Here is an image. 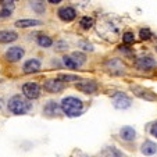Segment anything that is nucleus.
Returning a JSON list of instances; mask_svg holds the SVG:
<instances>
[{"mask_svg":"<svg viewBox=\"0 0 157 157\" xmlns=\"http://www.w3.org/2000/svg\"><path fill=\"white\" fill-rule=\"evenodd\" d=\"M96 32L101 39L107 42H116L118 38H121L122 32V22L116 15H103L95 25Z\"/></svg>","mask_w":157,"mask_h":157,"instance_id":"nucleus-1","label":"nucleus"},{"mask_svg":"<svg viewBox=\"0 0 157 157\" xmlns=\"http://www.w3.org/2000/svg\"><path fill=\"white\" fill-rule=\"evenodd\" d=\"M60 109L64 116L75 118L85 113V103L77 96H65L60 101Z\"/></svg>","mask_w":157,"mask_h":157,"instance_id":"nucleus-2","label":"nucleus"},{"mask_svg":"<svg viewBox=\"0 0 157 157\" xmlns=\"http://www.w3.org/2000/svg\"><path fill=\"white\" fill-rule=\"evenodd\" d=\"M7 109L14 116H25L32 110V103L22 95H14L7 101Z\"/></svg>","mask_w":157,"mask_h":157,"instance_id":"nucleus-3","label":"nucleus"},{"mask_svg":"<svg viewBox=\"0 0 157 157\" xmlns=\"http://www.w3.org/2000/svg\"><path fill=\"white\" fill-rule=\"evenodd\" d=\"M86 63V54L83 52H72L70 54H64L61 57V64L67 70H79L83 64Z\"/></svg>","mask_w":157,"mask_h":157,"instance_id":"nucleus-4","label":"nucleus"},{"mask_svg":"<svg viewBox=\"0 0 157 157\" xmlns=\"http://www.w3.org/2000/svg\"><path fill=\"white\" fill-rule=\"evenodd\" d=\"M133 65H135V68H136L138 71L150 72L157 67V61L153 56L145 53V54H140V56H138L136 59H135Z\"/></svg>","mask_w":157,"mask_h":157,"instance_id":"nucleus-5","label":"nucleus"},{"mask_svg":"<svg viewBox=\"0 0 157 157\" xmlns=\"http://www.w3.org/2000/svg\"><path fill=\"white\" fill-rule=\"evenodd\" d=\"M104 70L113 77H122L127 72V67L122 63V60L118 59V57H113V59L107 60L104 63Z\"/></svg>","mask_w":157,"mask_h":157,"instance_id":"nucleus-6","label":"nucleus"},{"mask_svg":"<svg viewBox=\"0 0 157 157\" xmlns=\"http://www.w3.org/2000/svg\"><path fill=\"white\" fill-rule=\"evenodd\" d=\"M56 15L61 22L70 24V22H72V21H75L78 18V11L72 4H63V6H60L57 9Z\"/></svg>","mask_w":157,"mask_h":157,"instance_id":"nucleus-7","label":"nucleus"},{"mask_svg":"<svg viewBox=\"0 0 157 157\" xmlns=\"http://www.w3.org/2000/svg\"><path fill=\"white\" fill-rule=\"evenodd\" d=\"M21 89H22L24 98H27L28 100H36V99H39L42 95V86L39 85L38 82H33V81L25 82Z\"/></svg>","mask_w":157,"mask_h":157,"instance_id":"nucleus-8","label":"nucleus"},{"mask_svg":"<svg viewBox=\"0 0 157 157\" xmlns=\"http://www.w3.org/2000/svg\"><path fill=\"white\" fill-rule=\"evenodd\" d=\"M111 101L113 106L117 110H127L132 106V99L127 95L125 92H116L111 96Z\"/></svg>","mask_w":157,"mask_h":157,"instance_id":"nucleus-9","label":"nucleus"},{"mask_svg":"<svg viewBox=\"0 0 157 157\" xmlns=\"http://www.w3.org/2000/svg\"><path fill=\"white\" fill-rule=\"evenodd\" d=\"M24 56H25V49L22 46H18V44H14V46L9 48L4 52V59L9 63H18L24 59Z\"/></svg>","mask_w":157,"mask_h":157,"instance_id":"nucleus-10","label":"nucleus"},{"mask_svg":"<svg viewBox=\"0 0 157 157\" xmlns=\"http://www.w3.org/2000/svg\"><path fill=\"white\" fill-rule=\"evenodd\" d=\"M75 88L85 95H93L99 90V85L93 79H79L75 83Z\"/></svg>","mask_w":157,"mask_h":157,"instance_id":"nucleus-11","label":"nucleus"},{"mask_svg":"<svg viewBox=\"0 0 157 157\" xmlns=\"http://www.w3.org/2000/svg\"><path fill=\"white\" fill-rule=\"evenodd\" d=\"M131 90H132V93L136 98L143 99V100H147V101L157 100V95H154L147 88H143V86H139V85H132L131 86Z\"/></svg>","mask_w":157,"mask_h":157,"instance_id":"nucleus-12","label":"nucleus"},{"mask_svg":"<svg viewBox=\"0 0 157 157\" xmlns=\"http://www.w3.org/2000/svg\"><path fill=\"white\" fill-rule=\"evenodd\" d=\"M61 113V109H60V103H57L56 100H49L48 103L43 106V116L48 117V118H56L60 117Z\"/></svg>","mask_w":157,"mask_h":157,"instance_id":"nucleus-13","label":"nucleus"},{"mask_svg":"<svg viewBox=\"0 0 157 157\" xmlns=\"http://www.w3.org/2000/svg\"><path fill=\"white\" fill-rule=\"evenodd\" d=\"M43 89L48 93H60L65 89V83L59 81L57 78H52V79H46L43 83Z\"/></svg>","mask_w":157,"mask_h":157,"instance_id":"nucleus-14","label":"nucleus"},{"mask_svg":"<svg viewBox=\"0 0 157 157\" xmlns=\"http://www.w3.org/2000/svg\"><path fill=\"white\" fill-rule=\"evenodd\" d=\"M42 68V61L36 57H32V59H28L24 61L22 64V72L24 74H36L39 72Z\"/></svg>","mask_w":157,"mask_h":157,"instance_id":"nucleus-15","label":"nucleus"},{"mask_svg":"<svg viewBox=\"0 0 157 157\" xmlns=\"http://www.w3.org/2000/svg\"><path fill=\"white\" fill-rule=\"evenodd\" d=\"M43 25L40 20L38 18H21V20H17L14 22V27L18 28V29H28V28H36Z\"/></svg>","mask_w":157,"mask_h":157,"instance_id":"nucleus-16","label":"nucleus"},{"mask_svg":"<svg viewBox=\"0 0 157 157\" xmlns=\"http://www.w3.org/2000/svg\"><path fill=\"white\" fill-rule=\"evenodd\" d=\"M28 9L31 11H33L38 15H43L48 11V7H46V0H28Z\"/></svg>","mask_w":157,"mask_h":157,"instance_id":"nucleus-17","label":"nucleus"},{"mask_svg":"<svg viewBox=\"0 0 157 157\" xmlns=\"http://www.w3.org/2000/svg\"><path fill=\"white\" fill-rule=\"evenodd\" d=\"M35 42H36V44H38L39 48H42V49H49V48H52L54 44V40H53V38H52L49 33H44V32H38V33H35Z\"/></svg>","mask_w":157,"mask_h":157,"instance_id":"nucleus-18","label":"nucleus"},{"mask_svg":"<svg viewBox=\"0 0 157 157\" xmlns=\"http://www.w3.org/2000/svg\"><path fill=\"white\" fill-rule=\"evenodd\" d=\"M20 35L17 31L14 29H0V43L7 44V43H14L18 40Z\"/></svg>","mask_w":157,"mask_h":157,"instance_id":"nucleus-19","label":"nucleus"},{"mask_svg":"<svg viewBox=\"0 0 157 157\" xmlns=\"http://www.w3.org/2000/svg\"><path fill=\"white\" fill-rule=\"evenodd\" d=\"M120 138H121L122 140H125V142H133V140L136 139V129L133 127H129V125H125V127H122L121 129H120Z\"/></svg>","mask_w":157,"mask_h":157,"instance_id":"nucleus-20","label":"nucleus"},{"mask_svg":"<svg viewBox=\"0 0 157 157\" xmlns=\"http://www.w3.org/2000/svg\"><path fill=\"white\" fill-rule=\"evenodd\" d=\"M95 25H96V20L92 15H82V17L79 18V21H78V28L85 31V32L93 29Z\"/></svg>","mask_w":157,"mask_h":157,"instance_id":"nucleus-21","label":"nucleus"},{"mask_svg":"<svg viewBox=\"0 0 157 157\" xmlns=\"http://www.w3.org/2000/svg\"><path fill=\"white\" fill-rule=\"evenodd\" d=\"M14 3H11L9 0H4L0 6V20H7V18L11 17L13 13H14Z\"/></svg>","mask_w":157,"mask_h":157,"instance_id":"nucleus-22","label":"nucleus"},{"mask_svg":"<svg viewBox=\"0 0 157 157\" xmlns=\"http://www.w3.org/2000/svg\"><path fill=\"white\" fill-rule=\"evenodd\" d=\"M140 153L145 156H156L157 154V143H154L153 140H145L140 146Z\"/></svg>","mask_w":157,"mask_h":157,"instance_id":"nucleus-23","label":"nucleus"},{"mask_svg":"<svg viewBox=\"0 0 157 157\" xmlns=\"http://www.w3.org/2000/svg\"><path fill=\"white\" fill-rule=\"evenodd\" d=\"M101 154H103V157H127V154L122 153L116 146H107V147H104Z\"/></svg>","mask_w":157,"mask_h":157,"instance_id":"nucleus-24","label":"nucleus"},{"mask_svg":"<svg viewBox=\"0 0 157 157\" xmlns=\"http://www.w3.org/2000/svg\"><path fill=\"white\" fill-rule=\"evenodd\" d=\"M121 39H122V44H127V46H131V44L135 43L136 38H135V32L131 29H127L121 33Z\"/></svg>","mask_w":157,"mask_h":157,"instance_id":"nucleus-25","label":"nucleus"},{"mask_svg":"<svg viewBox=\"0 0 157 157\" xmlns=\"http://www.w3.org/2000/svg\"><path fill=\"white\" fill-rule=\"evenodd\" d=\"M77 46L81 49V52H93L95 50V46H93V43H90V42L88 40V39H81V40L77 42Z\"/></svg>","mask_w":157,"mask_h":157,"instance_id":"nucleus-26","label":"nucleus"},{"mask_svg":"<svg viewBox=\"0 0 157 157\" xmlns=\"http://www.w3.org/2000/svg\"><path fill=\"white\" fill-rule=\"evenodd\" d=\"M57 79L61 81L63 83H68V82H78L81 78L75 74H60L57 77Z\"/></svg>","mask_w":157,"mask_h":157,"instance_id":"nucleus-27","label":"nucleus"},{"mask_svg":"<svg viewBox=\"0 0 157 157\" xmlns=\"http://www.w3.org/2000/svg\"><path fill=\"white\" fill-rule=\"evenodd\" d=\"M54 50L56 52H67L70 49V43L64 39H59V40L54 42Z\"/></svg>","mask_w":157,"mask_h":157,"instance_id":"nucleus-28","label":"nucleus"},{"mask_svg":"<svg viewBox=\"0 0 157 157\" xmlns=\"http://www.w3.org/2000/svg\"><path fill=\"white\" fill-rule=\"evenodd\" d=\"M153 38H154V35H153L150 28L145 27V28H140L139 29V39L140 40H150V39H153Z\"/></svg>","mask_w":157,"mask_h":157,"instance_id":"nucleus-29","label":"nucleus"},{"mask_svg":"<svg viewBox=\"0 0 157 157\" xmlns=\"http://www.w3.org/2000/svg\"><path fill=\"white\" fill-rule=\"evenodd\" d=\"M118 50L121 52L122 54H125V56H132V54H133L132 48H129V46H127V44H120Z\"/></svg>","mask_w":157,"mask_h":157,"instance_id":"nucleus-30","label":"nucleus"},{"mask_svg":"<svg viewBox=\"0 0 157 157\" xmlns=\"http://www.w3.org/2000/svg\"><path fill=\"white\" fill-rule=\"evenodd\" d=\"M149 132H150V135L153 138H156L157 139V120L154 122H151L150 124V128H149Z\"/></svg>","mask_w":157,"mask_h":157,"instance_id":"nucleus-31","label":"nucleus"},{"mask_svg":"<svg viewBox=\"0 0 157 157\" xmlns=\"http://www.w3.org/2000/svg\"><path fill=\"white\" fill-rule=\"evenodd\" d=\"M63 2H64V0H46V3L52 4V6H57V4L63 3Z\"/></svg>","mask_w":157,"mask_h":157,"instance_id":"nucleus-32","label":"nucleus"},{"mask_svg":"<svg viewBox=\"0 0 157 157\" xmlns=\"http://www.w3.org/2000/svg\"><path fill=\"white\" fill-rule=\"evenodd\" d=\"M153 48H154V50L157 52V36L156 38H153Z\"/></svg>","mask_w":157,"mask_h":157,"instance_id":"nucleus-33","label":"nucleus"},{"mask_svg":"<svg viewBox=\"0 0 157 157\" xmlns=\"http://www.w3.org/2000/svg\"><path fill=\"white\" fill-rule=\"evenodd\" d=\"M9 2H11V3H14V4H15V3H18L20 0H9Z\"/></svg>","mask_w":157,"mask_h":157,"instance_id":"nucleus-34","label":"nucleus"},{"mask_svg":"<svg viewBox=\"0 0 157 157\" xmlns=\"http://www.w3.org/2000/svg\"><path fill=\"white\" fill-rule=\"evenodd\" d=\"M78 157H88V156H86V154H79Z\"/></svg>","mask_w":157,"mask_h":157,"instance_id":"nucleus-35","label":"nucleus"}]
</instances>
